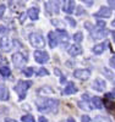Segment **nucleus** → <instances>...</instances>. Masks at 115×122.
<instances>
[{
  "label": "nucleus",
  "mask_w": 115,
  "mask_h": 122,
  "mask_svg": "<svg viewBox=\"0 0 115 122\" xmlns=\"http://www.w3.org/2000/svg\"><path fill=\"white\" fill-rule=\"evenodd\" d=\"M37 109L42 112L44 111H51V112H55L58 109V104L59 101L56 99H40L37 100Z\"/></svg>",
  "instance_id": "nucleus-1"
},
{
  "label": "nucleus",
  "mask_w": 115,
  "mask_h": 122,
  "mask_svg": "<svg viewBox=\"0 0 115 122\" xmlns=\"http://www.w3.org/2000/svg\"><path fill=\"white\" fill-rule=\"evenodd\" d=\"M32 82L31 81H18L17 84L15 86V90L20 94V100H23L26 98V92L28 88H31Z\"/></svg>",
  "instance_id": "nucleus-2"
},
{
  "label": "nucleus",
  "mask_w": 115,
  "mask_h": 122,
  "mask_svg": "<svg viewBox=\"0 0 115 122\" xmlns=\"http://www.w3.org/2000/svg\"><path fill=\"white\" fill-rule=\"evenodd\" d=\"M29 43L34 48H44V45H45L44 38L39 33H32L29 36Z\"/></svg>",
  "instance_id": "nucleus-3"
},
{
  "label": "nucleus",
  "mask_w": 115,
  "mask_h": 122,
  "mask_svg": "<svg viewBox=\"0 0 115 122\" xmlns=\"http://www.w3.org/2000/svg\"><path fill=\"white\" fill-rule=\"evenodd\" d=\"M11 59H12L14 65H15L17 68L23 67V66L26 65V62H27V57H26L25 55H22L21 53H15V54L12 55Z\"/></svg>",
  "instance_id": "nucleus-4"
},
{
  "label": "nucleus",
  "mask_w": 115,
  "mask_h": 122,
  "mask_svg": "<svg viewBox=\"0 0 115 122\" xmlns=\"http://www.w3.org/2000/svg\"><path fill=\"white\" fill-rule=\"evenodd\" d=\"M74 76L80 81H87L91 77V71L87 68H78L74 72Z\"/></svg>",
  "instance_id": "nucleus-5"
},
{
  "label": "nucleus",
  "mask_w": 115,
  "mask_h": 122,
  "mask_svg": "<svg viewBox=\"0 0 115 122\" xmlns=\"http://www.w3.org/2000/svg\"><path fill=\"white\" fill-rule=\"evenodd\" d=\"M34 60L37 61L38 64H45L47 61L49 60V55L47 51H40V50H36L34 51Z\"/></svg>",
  "instance_id": "nucleus-6"
},
{
  "label": "nucleus",
  "mask_w": 115,
  "mask_h": 122,
  "mask_svg": "<svg viewBox=\"0 0 115 122\" xmlns=\"http://www.w3.org/2000/svg\"><path fill=\"white\" fill-rule=\"evenodd\" d=\"M93 16H94L96 18H99V17L108 18V17L111 16V9H110V7H107V6H102V7L99 9V11L96 12Z\"/></svg>",
  "instance_id": "nucleus-7"
},
{
  "label": "nucleus",
  "mask_w": 115,
  "mask_h": 122,
  "mask_svg": "<svg viewBox=\"0 0 115 122\" xmlns=\"http://www.w3.org/2000/svg\"><path fill=\"white\" fill-rule=\"evenodd\" d=\"M0 48H1V50L3 51H10L11 50V48H12V43L9 40V38L7 37H1L0 38Z\"/></svg>",
  "instance_id": "nucleus-8"
},
{
  "label": "nucleus",
  "mask_w": 115,
  "mask_h": 122,
  "mask_svg": "<svg viewBox=\"0 0 115 122\" xmlns=\"http://www.w3.org/2000/svg\"><path fill=\"white\" fill-rule=\"evenodd\" d=\"M105 87H107L105 81L102 79V78L94 79V82H93V84H92V88L94 89V90H97V92H103V90H105Z\"/></svg>",
  "instance_id": "nucleus-9"
},
{
  "label": "nucleus",
  "mask_w": 115,
  "mask_h": 122,
  "mask_svg": "<svg viewBox=\"0 0 115 122\" xmlns=\"http://www.w3.org/2000/svg\"><path fill=\"white\" fill-rule=\"evenodd\" d=\"M62 10L67 14V15H71L72 12H74V10H75V1L74 0H66V1L62 3Z\"/></svg>",
  "instance_id": "nucleus-10"
},
{
  "label": "nucleus",
  "mask_w": 115,
  "mask_h": 122,
  "mask_svg": "<svg viewBox=\"0 0 115 122\" xmlns=\"http://www.w3.org/2000/svg\"><path fill=\"white\" fill-rule=\"evenodd\" d=\"M108 34H109V30L105 29V28L104 29H96L92 32V38L98 40V39H102V38H105Z\"/></svg>",
  "instance_id": "nucleus-11"
},
{
  "label": "nucleus",
  "mask_w": 115,
  "mask_h": 122,
  "mask_svg": "<svg viewBox=\"0 0 115 122\" xmlns=\"http://www.w3.org/2000/svg\"><path fill=\"white\" fill-rule=\"evenodd\" d=\"M56 37H58V40H59V42L60 43H67L69 42V34L66 33V30H56Z\"/></svg>",
  "instance_id": "nucleus-12"
},
{
  "label": "nucleus",
  "mask_w": 115,
  "mask_h": 122,
  "mask_svg": "<svg viewBox=\"0 0 115 122\" xmlns=\"http://www.w3.org/2000/svg\"><path fill=\"white\" fill-rule=\"evenodd\" d=\"M82 54V48L81 45H77V44H74L69 48V55L71 56H77V55H81Z\"/></svg>",
  "instance_id": "nucleus-13"
},
{
  "label": "nucleus",
  "mask_w": 115,
  "mask_h": 122,
  "mask_svg": "<svg viewBox=\"0 0 115 122\" xmlns=\"http://www.w3.org/2000/svg\"><path fill=\"white\" fill-rule=\"evenodd\" d=\"M27 15H28V17L32 20V21L38 20V17H39V7H31V9H28Z\"/></svg>",
  "instance_id": "nucleus-14"
},
{
  "label": "nucleus",
  "mask_w": 115,
  "mask_h": 122,
  "mask_svg": "<svg viewBox=\"0 0 115 122\" xmlns=\"http://www.w3.org/2000/svg\"><path fill=\"white\" fill-rule=\"evenodd\" d=\"M108 45H109L108 40H105L104 43H100V44H98V45H94V48H93V53L97 54V55H100L104 50H105V48H107Z\"/></svg>",
  "instance_id": "nucleus-15"
},
{
  "label": "nucleus",
  "mask_w": 115,
  "mask_h": 122,
  "mask_svg": "<svg viewBox=\"0 0 115 122\" xmlns=\"http://www.w3.org/2000/svg\"><path fill=\"white\" fill-rule=\"evenodd\" d=\"M48 39H49V46L50 48H55L58 45V37L55 32H49L48 33Z\"/></svg>",
  "instance_id": "nucleus-16"
},
{
  "label": "nucleus",
  "mask_w": 115,
  "mask_h": 122,
  "mask_svg": "<svg viewBox=\"0 0 115 122\" xmlns=\"http://www.w3.org/2000/svg\"><path fill=\"white\" fill-rule=\"evenodd\" d=\"M76 92H77V87L75 86V83L70 82V83H67L66 88L64 89V94L65 95H70V94H75Z\"/></svg>",
  "instance_id": "nucleus-17"
},
{
  "label": "nucleus",
  "mask_w": 115,
  "mask_h": 122,
  "mask_svg": "<svg viewBox=\"0 0 115 122\" xmlns=\"http://www.w3.org/2000/svg\"><path fill=\"white\" fill-rule=\"evenodd\" d=\"M9 99V89L6 88V86L0 84V100H7Z\"/></svg>",
  "instance_id": "nucleus-18"
},
{
  "label": "nucleus",
  "mask_w": 115,
  "mask_h": 122,
  "mask_svg": "<svg viewBox=\"0 0 115 122\" xmlns=\"http://www.w3.org/2000/svg\"><path fill=\"white\" fill-rule=\"evenodd\" d=\"M92 104H93V107L94 109H102L103 107V101L99 97H94L92 98Z\"/></svg>",
  "instance_id": "nucleus-19"
},
{
  "label": "nucleus",
  "mask_w": 115,
  "mask_h": 122,
  "mask_svg": "<svg viewBox=\"0 0 115 122\" xmlns=\"http://www.w3.org/2000/svg\"><path fill=\"white\" fill-rule=\"evenodd\" d=\"M38 93L40 95H47V94H51L53 93V89L50 87H42L40 89H38Z\"/></svg>",
  "instance_id": "nucleus-20"
},
{
  "label": "nucleus",
  "mask_w": 115,
  "mask_h": 122,
  "mask_svg": "<svg viewBox=\"0 0 115 122\" xmlns=\"http://www.w3.org/2000/svg\"><path fill=\"white\" fill-rule=\"evenodd\" d=\"M0 75L3 77H9L10 76V68L7 66H1L0 67Z\"/></svg>",
  "instance_id": "nucleus-21"
},
{
  "label": "nucleus",
  "mask_w": 115,
  "mask_h": 122,
  "mask_svg": "<svg viewBox=\"0 0 115 122\" xmlns=\"http://www.w3.org/2000/svg\"><path fill=\"white\" fill-rule=\"evenodd\" d=\"M74 40L76 43H81L82 40H83V34H82V32H76L75 34H74Z\"/></svg>",
  "instance_id": "nucleus-22"
},
{
  "label": "nucleus",
  "mask_w": 115,
  "mask_h": 122,
  "mask_svg": "<svg viewBox=\"0 0 115 122\" xmlns=\"http://www.w3.org/2000/svg\"><path fill=\"white\" fill-rule=\"evenodd\" d=\"M33 72H34V70H33L32 67H26V68H23V75L27 76V77L33 76Z\"/></svg>",
  "instance_id": "nucleus-23"
},
{
  "label": "nucleus",
  "mask_w": 115,
  "mask_h": 122,
  "mask_svg": "<svg viewBox=\"0 0 115 122\" xmlns=\"http://www.w3.org/2000/svg\"><path fill=\"white\" fill-rule=\"evenodd\" d=\"M78 107L80 109H83V110H86V111H89L92 109V106L87 105V103H85V101H80L78 103Z\"/></svg>",
  "instance_id": "nucleus-24"
},
{
  "label": "nucleus",
  "mask_w": 115,
  "mask_h": 122,
  "mask_svg": "<svg viewBox=\"0 0 115 122\" xmlns=\"http://www.w3.org/2000/svg\"><path fill=\"white\" fill-rule=\"evenodd\" d=\"M21 120H22V122H34V117L32 115H25L21 117Z\"/></svg>",
  "instance_id": "nucleus-25"
},
{
  "label": "nucleus",
  "mask_w": 115,
  "mask_h": 122,
  "mask_svg": "<svg viewBox=\"0 0 115 122\" xmlns=\"http://www.w3.org/2000/svg\"><path fill=\"white\" fill-rule=\"evenodd\" d=\"M105 106H107V109L109 111H115V103H114V101H107Z\"/></svg>",
  "instance_id": "nucleus-26"
},
{
  "label": "nucleus",
  "mask_w": 115,
  "mask_h": 122,
  "mask_svg": "<svg viewBox=\"0 0 115 122\" xmlns=\"http://www.w3.org/2000/svg\"><path fill=\"white\" fill-rule=\"evenodd\" d=\"M51 25H53V26H55V27H64V22H62V21H59V20H51Z\"/></svg>",
  "instance_id": "nucleus-27"
},
{
  "label": "nucleus",
  "mask_w": 115,
  "mask_h": 122,
  "mask_svg": "<svg viewBox=\"0 0 115 122\" xmlns=\"http://www.w3.org/2000/svg\"><path fill=\"white\" fill-rule=\"evenodd\" d=\"M102 72L104 73V76H105L107 78H109V79H111V78L114 77V76H113V73L110 72V71H109L108 68H103V70H102Z\"/></svg>",
  "instance_id": "nucleus-28"
},
{
  "label": "nucleus",
  "mask_w": 115,
  "mask_h": 122,
  "mask_svg": "<svg viewBox=\"0 0 115 122\" xmlns=\"http://www.w3.org/2000/svg\"><path fill=\"white\" fill-rule=\"evenodd\" d=\"M94 122H110V120L107 117H103V116H97L94 118Z\"/></svg>",
  "instance_id": "nucleus-29"
},
{
  "label": "nucleus",
  "mask_w": 115,
  "mask_h": 122,
  "mask_svg": "<svg viewBox=\"0 0 115 122\" xmlns=\"http://www.w3.org/2000/svg\"><path fill=\"white\" fill-rule=\"evenodd\" d=\"M49 72H48V70H45L44 67H40L39 71H38V76H48Z\"/></svg>",
  "instance_id": "nucleus-30"
},
{
  "label": "nucleus",
  "mask_w": 115,
  "mask_h": 122,
  "mask_svg": "<svg viewBox=\"0 0 115 122\" xmlns=\"http://www.w3.org/2000/svg\"><path fill=\"white\" fill-rule=\"evenodd\" d=\"M65 20H66V21L71 25V27H76V21H75V20L72 18L71 16H66V18H65Z\"/></svg>",
  "instance_id": "nucleus-31"
},
{
  "label": "nucleus",
  "mask_w": 115,
  "mask_h": 122,
  "mask_svg": "<svg viewBox=\"0 0 115 122\" xmlns=\"http://www.w3.org/2000/svg\"><path fill=\"white\" fill-rule=\"evenodd\" d=\"M85 27H86V29L91 30V32H93V30H94V27H93V25H92L91 22H85Z\"/></svg>",
  "instance_id": "nucleus-32"
},
{
  "label": "nucleus",
  "mask_w": 115,
  "mask_h": 122,
  "mask_svg": "<svg viewBox=\"0 0 115 122\" xmlns=\"http://www.w3.org/2000/svg\"><path fill=\"white\" fill-rule=\"evenodd\" d=\"M97 26H98V29H104V26H105V22L102 21V20H98L97 21Z\"/></svg>",
  "instance_id": "nucleus-33"
},
{
  "label": "nucleus",
  "mask_w": 115,
  "mask_h": 122,
  "mask_svg": "<svg viewBox=\"0 0 115 122\" xmlns=\"http://www.w3.org/2000/svg\"><path fill=\"white\" fill-rule=\"evenodd\" d=\"M81 121H82V122H91V118H89V116H87V115H82V116H81Z\"/></svg>",
  "instance_id": "nucleus-34"
},
{
  "label": "nucleus",
  "mask_w": 115,
  "mask_h": 122,
  "mask_svg": "<svg viewBox=\"0 0 115 122\" xmlns=\"http://www.w3.org/2000/svg\"><path fill=\"white\" fill-rule=\"evenodd\" d=\"M108 5L110 6V9H114V10H115V0H109Z\"/></svg>",
  "instance_id": "nucleus-35"
},
{
  "label": "nucleus",
  "mask_w": 115,
  "mask_h": 122,
  "mask_svg": "<svg viewBox=\"0 0 115 122\" xmlns=\"http://www.w3.org/2000/svg\"><path fill=\"white\" fill-rule=\"evenodd\" d=\"M4 12H5V5H0V17H1L3 15H4Z\"/></svg>",
  "instance_id": "nucleus-36"
},
{
  "label": "nucleus",
  "mask_w": 115,
  "mask_h": 122,
  "mask_svg": "<svg viewBox=\"0 0 115 122\" xmlns=\"http://www.w3.org/2000/svg\"><path fill=\"white\" fill-rule=\"evenodd\" d=\"M6 32H7V29L4 26H0V34H5Z\"/></svg>",
  "instance_id": "nucleus-37"
},
{
  "label": "nucleus",
  "mask_w": 115,
  "mask_h": 122,
  "mask_svg": "<svg viewBox=\"0 0 115 122\" xmlns=\"http://www.w3.org/2000/svg\"><path fill=\"white\" fill-rule=\"evenodd\" d=\"M110 65L115 68V55H113V57H111V60H110Z\"/></svg>",
  "instance_id": "nucleus-38"
},
{
  "label": "nucleus",
  "mask_w": 115,
  "mask_h": 122,
  "mask_svg": "<svg viewBox=\"0 0 115 122\" xmlns=\"http://www.w3.org/2000/svg\"><path fill=\"white\" fill-rule=\"evenodd\" d=\"M82 99H83V100H87V101H89V97L87 95V93L82 94Z\"/></svg>",
  "instance_id": "nucleus-39"
},
{
  "label": "nucleus",
  "mask_w": 115,
  "mask_h": 122,
  "mask_svg": "<svg viewBox=\"0 0 115 122\" xmlns=\"http://www.w3.org/2000/svg\"><path fill=\"white\" fill-rule=\"evenodd\" d=\"M39 122H48V120H47L44 116H40V117H39Z\"/></svg>",
  "instance_id": "nucleus-40"
},
{
  "label": "nucleus",
  "mask_w": 115,
  "mask_h": 122,
  "mask_svg": "<svg viewBox=\"0 0 115 122\" xmlns=\"http://www.w3.org/2000/svg\"><path fill=\"white\" fill-rule=\"evenodd\" d=\"M25 18H26V14H22V15H21V17H20V21H21V22H23V21H25Z\"/></svg>",
  "instance_id": "nucleus-41"
},
{
  "label": "nucleus",
  "mask_w": 115,
  "mask_h": 122,
  "mask_svg": "<svg viewBox=\"0 0 115 122\" xmlns=\"http://www.w3.org/2000/svg\"><path fill=\"white\" fill-rule=\"evenodd\" d=\"M83 3H85L86 5H88V6H91V5H93V1H92V0H91V1H88V0H85V1H83Z\"/></svg>",
  "instance_id": "nucleus-42"
},
{
  "label": "nucleus",
  "mask_w": 115,
  "mask_h": 122,
  "mask_svg": "<svg viewBox=\"0 0 115 122\" xmlns=\"http://www.w3.org/2000/svg\"><path fill=\"white\" fill-rule=\"evenodd\" d=\"M54 72H55L56 76H60V77H61V72L59 71V68H55V70H54Z\"/></svg>",
  "instance_id": "nucleus-43"
},
{
  "label": "nucleus",
  "mask_w": 115,
  "mask_h": 122,
  "mask_svg": "<svg viewBox=\"0 0 115 122\" xmlns=\"http://www.w3.org/2000/svg\"><path fill=\"white\" fill-rule=\"evenodd\" d=\"M105 98H107V99H113L114 97H113L111 93H107V94H105Z\"/></svg>",
  "instance_id": "nucleus-44"
},
{
  "label": "nucleus",
  "mask_w": 115,
  "mask_h": 122,
  "mask_svg": "<svg viewBox=\"0 0 115 122\" xmlns=\"http://www.w3.org/2000/svg\"><path fill=\"white\" fill-rule=\"evenodd\" d=\"M77 14H78V15H81V14H85V10L81 9V7H78V10H77Z\"/></svg>",
  "instance_id": "nucleus-45"
},
{
  "label": "nucleus",
  "mask_w": 115,
  "mask_h": 122,
  "mask_svg": "<svg viewBox=\"0 0 115 122\" xmlns=\"http://www.w3.org/2000/svg\"><path fill=\"white\" fill-rule=\"evenodd\" d=\"M65 81H66V78H65L64 76H61V79H60V82H61V83H64Z\"/></svg>",
  "instance_id": "nucleus-46"
},
{
  "label": "nucleus",
  "mask_w": 115,
  "mask_h": 122,
  "mask_svg": "<svg viewBox=\"0 0 115 122\" xmlns=\"http://www.w3.org/2000/svg\"><path fill=\"white\" fill-rule=\"evenodd\" d=\"M67 122H76V121L72 118V117H69V118H67Z\"/></svg>",
  "instance_id": "nucleus-47"
},
{
  "label": "nucleus",
  "mask_w": 115,
  "mask_h": 122,
  "mask_svg": "<svg viewBox=\"0 0 115 122\" xmlns=\"http://www.w3.org/2000/svg\"><path fill=\"white\" fill-rule=\"evenodd\" d=\"M5 122H16V121H15V120H10V118H7Z\"/></svg>",
  "instance_id": "nucleus-48"
},
{
  "label": "nucleus",
  "mask_w": 115,
  "mask_h": 122,
  "mask_svg": "<svg viewBox=\"0 0 115 122\" xmlns=\"http://www.w3.org/2000/svg\"><path fill=\"white\" fill-rule=\"evenodd\" d=\"M111 34H113V38H114V42H115V30H113V32H111Z\"/></svg>",
  "instance_id": "nucleus-49"
},
{
  "label": "nucleus",
  "mask_w": 115,
  "mask_h": 122,
  "mask_svg": "<svg viewBox=\"0 0 115 122\" xmlns=\"http://www.w3.org/2000/svg\"><path fill=\"white\" fill-rule=\"evenodd\" d=\"M111 94H113V97H114V98H115V88H114V89H113V92H111Z\"/></svg>",
  "instance_id": "nucleus-50"
},
{
  "label": "nucleus",
  "mask_w": 115,
  "mask_h": 122,
  "mask_svg": "<svg viewBox=\"0 0 115 122\" xmlns=\"http://www.w3.org/2000/svg\"><path fill=\"white\" fill-rule=\"evenodd\" d=\"M111 26H113V27H115V18L113 20V22H111Z\"/></svg>",
  "instance_id": "nucleus-51"
}]
</instances>
